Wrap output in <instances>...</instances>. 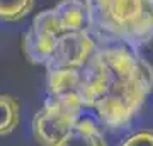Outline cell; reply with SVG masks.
<instances>
[{
    "label": "cell",
    "instance_id": "obj_4",
    "mask_svg": "<svg viewBox=\"0 0 153 146\" xmlns=\"http://www.w3.org/2000/svg\"><path fill=\"white\" fill-rule=\"evenodd\" d=\"M95 49H97V43L87 29L61 33L44 68L48 73L78 70L88 61Z\"/></svg>",
    "mask_w": 153,
    "mask_h": 146
},
{
    "label": "cell",
    "instance_id": "obj_8",
    "mask_svg": "<svg viewBox=\"0 0 153 146\" xmlns=\"http://www.w3.org/2000/svg\"><path fill=\"white\" fill-rule=\"evenodd\" d=\"M19 122H21L19 100L9 93H0V136L14 133Z\"/></svg>",
    "mask_w": 153,
    "mask_h": 146
},
{
    "label": "cell",
    "instance_id": "obj_5",
    "mask_svg": "<svg viewBox=\"0 0 153 146\" xmlns=\"http://www.w3.org/2000/svg\"><path fill=\"white\" fill-rule=\"evenodd\" d=\"M60 34L61 31L55 19L53 9L39 12L22 38V51L26 58L34 65H46Z\"/></svg>",
    "mask_w": 153,
    "mask_h": 146
},
{
    "label": "cell",
    "instance_id": "obj_9",
    "mask_svg": "<svg viewBox=\"0 0 153 146\" xmlns=\"http://www.w3.org/2000/svg\"><path fill=\"white\" fill-rule=\"evenodd\" d=\"M34 0H0V21L19 22L33 10Z\"/></svg>",
    "mask_w": 153,
    "mask_h": 146
},
{
    "label": "cell",
    "instance_id": "obj_7",
    "mask_svg": "<svg viewBox=\"0 0 153 146\" xmlns=\"http://www.w3.org/2000/svg\"><path fill=\"white\" fill-rule=\"evenodd\" d=\"M60 146H107V141L97 122L92 117L83 116Z\"/></svg>",
    "mask_w": 153,
    "mask_h": 146
},
{
    "label": "cell",
    "instance_id": "obj_10",
    "mask_svg": "<svg viewBox=\"0 0 153 146\" xmlns=\"http://www.w3.org/2000/svg\"><path fill=\"white\" fill-rule=\"evenodd\" d=\"M119 146H153V131H138L134 134L128 136L124 141H121Z\"/></svg>",
    "mask_w": 153,
    "mask_h": 146
},
{
    "label": "cell",
    "instance_id": "obj_1",
    "mask_svg": "<svg viewBox=\"0 0 153 146\" xmlns=\"http://www.w3.org/2000/svg\"><path fill=\"white\" fill-rule=\"evenodd\" d=\"M153 90V66L134 49L97 46L78 70L48 73V93L75 92L111 131L131 124Z\"/></svg>",
    "mask_w": 153,
    "mask_h": 146
},
{
    "label": "cell",
    "instance_id": "obj_11",
    "mask_svg": "<svg viewBox=\"0 0 153 146\" xmlns=\"http://www.w3.org/2000/svg\"><path fill=\"white\" fill-rule=\"evenodd\" d=\"M152 9H153V0H152Z\"/></svg>",
    "mask_w": 153,
    "mask_h": 146
},
{
    "label": "cell",
    "instance_id": "obj_6",
    "mask_svg": "<svg viewBox=\"0 0 153 146\" xmlns=\"http://www.w3.org/2000/svg\"><path fill=\"white\" fill-rule=\"evenodd\" d=\"M53 14L61 33L87 29V5L85 0H60L53 7Z\"/></svg>",
    "mask_w": 153,
    "mask_h": 146
},
{
    "label": "cell",
    "instance_id": "obj_3",
    "mask_svg": "<svg viewBox=\"0 0 153 146\" xmlns=\"http://www.w3.org/2000/svg\"><path fill=\"white\" fill-rule=\"evenodd\" d=\"M82 100L75 92L48 93L33 117V136L39 146H60L82 117Z\"/></svg>",
    "mask_w": 153,
    "mask_h": 146
},
{
    "label": "cell",
    "instance_id": "obj_2",
    "mask_svg": "<svg viewBox=\"0 0 153 146\" xmlns=\"http://www.w3.org/2000/svg\"><path fill=\"white\" fill-rule=\"evenodd\" d=\"M87 31L97 46L123 44L141 51L153 43L152 0H85Z\"/></svg>",
    "mask_w": 153,
    "mask_h": 146
}]
</instances>
